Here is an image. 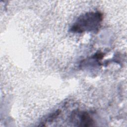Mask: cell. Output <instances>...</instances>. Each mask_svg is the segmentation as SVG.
Instances as JSON below:
<instances>
[{
    "mask_svg": "<svg viewBox=\"0 0 127 127\" xmlns=\"http://www.w3.org/2000/svg\"><path fill=\"white\" fill-rule=\"evenodd\" d=\"M77 121L76 124H78V126L81 127H90L94 126V121L90 116L85 112H80L79 113L75 112L74 114Z\"/></svg>",
    "mask_w": 127,
    "mask_h": 127,
    "instance_id": "obj_2",
    "label": "cell"
},
{
    "mask_svg": "<svg viewBox=\"0 0 127 127\" xmlns=\"http://www.w3.org/2000/svg\"><path fill=\"white\" fill-rule=\"evenodd\" d=\"M103 20L102 14L99 12H89L79 17L71 28L75 33L98 31Z\"/></svg>",
    "mask_w": 127,
    "mask_h": 127,
    "instance_id": "obj_1",
    "label": "cell"
}]
</instances>
